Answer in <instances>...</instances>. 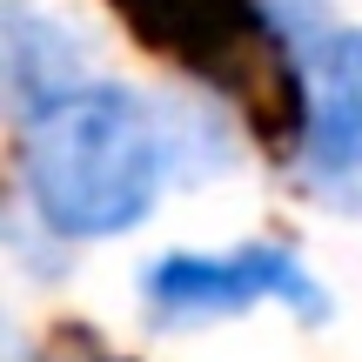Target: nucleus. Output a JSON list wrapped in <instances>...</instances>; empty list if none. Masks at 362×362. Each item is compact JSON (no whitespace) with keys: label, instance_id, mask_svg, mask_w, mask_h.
Instances as JSON below:
<instances>
[{"label":"nucleus","instance_id":"7ed1b4c3","mask_svg":"<svg viewBox=\"0 0 362 362\" xmlns=\"http://www.w3.org/2000/svg\"><path fill=\"white\" fill-rule=\"evenodd\" d=\"M141 302L161 322H215V315H242L262 302H282L302 322H322L329 296L282 242H248L228 255H161L141 275Z\"/></svg>","mask_w":362,"mask_h":362},{"label":"nucleus","instance_id":"f03ea898","mask_svg":"<svg viewBox=\"0 0 362 362\" xmlns=\"http://www.w3.org/2000/svg\"><path fill=\"white\" fill-rule=\"evenodd\" d=\"M134 40L181 74L221 88L262 141L309 134V88L269 0H107Z\"/></svg>","mask_w":362,"mask_h":362},{"label":"nucleus","instance_id":"f257e3e1","mask_svg":"<svg viewBox=\"0 0 362 362\" xmlns=\"http://www.w3.org/2000/svg\"><path fill=\"white\" fill-rule=\"evenodd\" d=\"M168 181V148L141 94L115 81H74L27 107L21 128V188L47 235L107 242L128 235Z\"/></svg>","mask_w":362,"mask_h":362},{"label":"nucleus","instance_id":"20e7f679","mask_svg":"<svg viewBox=\"0 0 362 362\" xmlns=\"http://www.w3.org/2000/svg\"><path fill=\"white\" fill-rule=\"evenodd\" d=\"M302 161L315 181H356L362 175V27H329L315 47V94H309V134Z\"/></svg>","mask_w":362,"mask_h":362},{"label":"nucleus","instance_id":"39448f33","mask_svg":"<svg viewBox=\"0 0 362 362\" xmlns=\"http://www.w3.org/2000/svg\"><path fill=\"white\" fill-rule=\"evenodd\" d=\"M107 362H121V356H107Z\"/></svg>","mask_w":362,"mask_h":362}]
</instances>
